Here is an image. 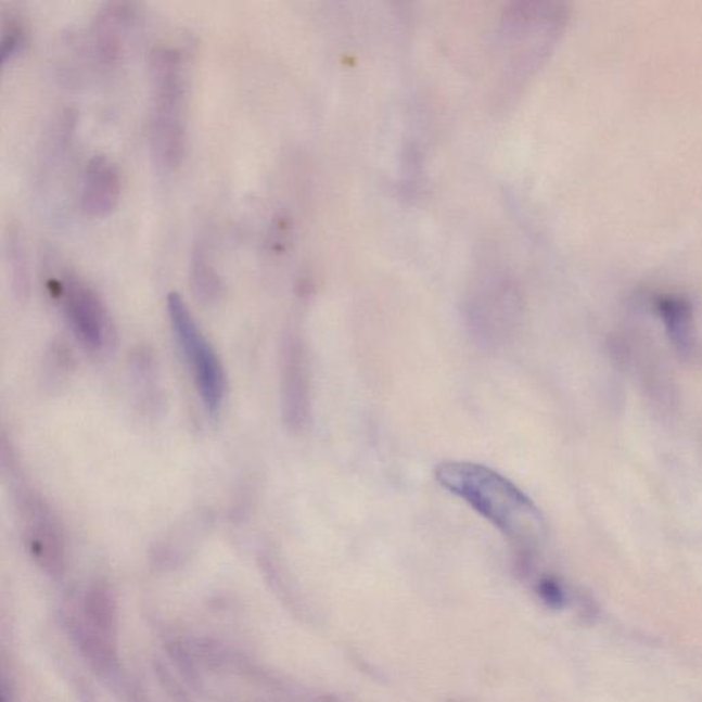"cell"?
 <instances>
[{
	"instance_id": "obj_4",
	"label": "cell",
	"mask_w": 702,
	"mask_h": 702,
	"mask_svg": "<svg viewBox=\"0 0 702 702\" xmlns=\"http://www.w3.org/2000/svg\"><path fill=\"white\" fill-rule=\"evenodd\" d=\"M75 637L80 652L93 668L111 673L118 663V607L111 587L97 584L86 591Z\"/></svg>"
},
{
	"instance_id": "obj_13",
	"label": "cell",
	"mask_w": 702,
	"mask_h": 702,
	"mask_svg": "<svg viewBox=\"0 0 702 702\" xmlns=\"http://www.w3.org/2000/svg\"><path fill=\"white\" fill-rule=\"evenodd\" d=\"M24 43V30L21 29L18 23L14 20L10 21V25H4L2 35V60L7 62L10 56H13L21 49Z\"/></svg>"
},
{
	"instance_id": "obj_12",
	"label": "cell",
	"mask_w": 702,
	"mask_h": 702,
	"mask_svg": "<svg viewBox=\"0 0 702 702\" xmlns=\"http://www.w3.org/2000/svg\"><path fill=\"white\" fill-rule=\"evenodd\" d=\"M537 590L540 600H543L546 605L553 608V610H559V608L564 607L565 592L563 587H561L559 582L554 578L546 576V578L540 579Z\"/></svg>"
},
{
	"instance_id": "obj_3",
	"label": "cell",
	"mask_w": 702,
	"mask_h": 702,
	"mask_svg": "<svg viewBox=\"0 0 702 702\" xmlns=\"http://www.w3.org/2000/svg\"><path fill=\"white\" fill-rule=\"evenodd\" d=\"M168 315L171 330L178 340L181 355L189 362L197 392L207 412L217 414L227 393V378L220 358L196 324L189 306L178 293L168 295Z\"/></svg>"
},
{
	"instance_id": "obj_11",
	"label": "cell",
	"mask_w": 702,
	"mask_h": 702,
	"mask_svg": "<svg viewBox=\"0 0 702 702\" xmlns=\"http://www.w3.org/2000/svg\"><path fill=\"white\" fill-rule=\"evenodd\" d=\"M191 288L204 304H215L224 294V283L204 244L196 243L191 258Z\"/></svg>"
},
{
	"instance_id": "obj_8",
	"label": "cell",
	"mask_w": 702,
	"mask_h": 702,
	"mask_svg": "<svg viewBox=\"0 0 702 702\" xmlns=\"http://www.w3.org/2000/svg\"><path fill=\"white\" fill-rule=\"evenodd\" d=\"M122 196V176L106 155H95L86 166L81 184V207L91 217H105L116 209Z\"/></svg>"
},
{
	"instance_id": "obj_5",
	"label": "cell",
	"mask_w": 702,
	"mask_h": 702,
	"mask_svg": "<svg viewBox=\"0 0 702 702\" xmlns=\"http://www.w3.org/2000/svg\"><path fill=\"white\" fill-rule=\"evenodd\" d=\"M15 501L30 558L50 578H61L65 571V544L53 509L39 493L25 486L18 488Z\"/></svg>"
},
{
	"instance_id": "obj_14",
	"label": "cell",
	"mask_w": 702,
	"mask_h": 702,
	"mask_svg": "<svg viewBox=\"0 0 702 702\" xmlns=\"http://www.w3.org/2000/svg\"><path fill=\"white\" fill-rule=\"evenodd\" d=\"M315 702H345V701L336 699V697H332V695H322V697H319V699L315 700Z\"/></svg>"
},
{
	"instance_id": "obj_9",
	"label": "cell",
	"mask_w": 702,
	"mask_h": 702,
	"mask_svg": "<svg viewBox=\"0 0 702 702\" xmlns=\"http://www.w3.org/2000/svg\"><path fill=\"white\" fill-rule=\"evenodd\" d=\"M656 308L675 352L684 360L694 361L699 356V343L694 334L693 310L688 301L673 295L660 296Z\"/></svg>"
},
{
	"instance_id": "obj_7",
	"label": "cell",
	"mask_w": 702,
	"mask_h": 702,
	"mask_svg": "<svg viewBox=\"0 0 702 702\" xmlns=\"http://www.w3.org/2000/svg\"><path fill=\"white\" fill-rule=\"evenodd\" d=\"M280 383L284 423L290 430H304L310 416V371L304 342L298 336H289L284 342Z\"/></svg>"
},
{
	"instance_id": "obj_6",
	"label": "cell",
	"mask_w": 702,
	"mask_h": 702,
	"mask_svg": "<svg viewBox=\"0 0 702 702\" xmlns=\"http://www.w3.org/2000/svg\"><path fill=\"white\" fill-rule=\"evenodd\" d=\"M73 334L92 353L106 350L113 342V326L106 306L90 285L73 275L50 283Z\"/></svg>"
},
{
	"instance_id": "obj_1",
	"label": "cell",
	"mask_w": 702,
	"mask_h": 702,
	"mask_svg": "<svg viewBox=\"0 0 702 702\" xmlns=\"http://www.w3.org/2000/svg\"><path fill=\"white\" fill-rule=\"evenodd\" d=\"M435 480L512 540L524 569L545 533L544 514L533 499L501 473L475 462H442Z\"/></svg>"
},
{
	"instance_id": "obj_2",
	"label": "cell",
	"mask_w": 702,
	"mask_h": 702,
	"mask_svg": "<svg viewBox=\"0 0 702 702\" xmlns=\"http://www.w3.org/2000/svg\"><path fill=\"white\" fill-rule=\"evenodd\" d=\"M152 105L149 140L155 165L178 168L187 144V73L183 54L171 47H158L150 61Z\"/></svg>"
},
{
	"instance_id": "obj_10",
	"label": "cell",
	"mask_w": 702,
	"mask_h": 702,
	"mask_svg": "<svg viewBox=\"0 0 702 702\" xmlns=\"http://www.w3.org/2000/svg\"><path fill=\"white\" fill-rule=\"evenodd\" d=\"M125 33H127V10L109 7L98 15L95 23V43L98 54L107 62H114L123 54Z\"/></svg>"
}]
</instances>
